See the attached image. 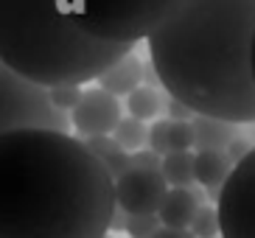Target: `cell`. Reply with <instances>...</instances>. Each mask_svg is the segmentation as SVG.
<instances>
[{"mask_svg":"<svg viewBox=\"0 0 255 238\" xmlns=\"http://www.w3.org/2000/svg\"><path fill=\"white\" fill-rule=\"evenodd\" d=\"M115 179L62 129L0 134V238H107Z\"/></svg>","mask_w":255,"mask_h":238,"instance_id":"cell-1","label":"cell"},{"mask_svg":"<svg viewBox=\"0 0 255 238\" xmlns=\"http://www.w3.org/2000/svg\"><path fill=\"white\" fill-rule=\"evenodd\" d=\"M255 0H180L151 31L160 87L199 115L255 123Z\"/></svg>","mask_w":255,"mask_h":238,"instance_id":"cell-2","label":"cell"},{"mask_svg":"<svg viewBox=\"0 0 255 238\" xmlns=\"http://www.w3.org/2000/svg\"><path fill=\"white\" fill-rule=\"evenodd\" d=\"M129 51L84 34L65 0H0V59L42 87L87 84Z\"/></svg>","mask_w":255,"mask_h":238,"instance_id":"cell-3","label":"cell"},{"mask_svg":"<svg viewBox=\"0 0 255 238\" xmlns=\"http://www.w3.org/2000/svg\"><path fill=\"white\" fill-rule=\"evenodd\" d=\"M180 0H65L70 20L96 39L135 45L171 17Z\"/></svg>","mask_w":255,"mask_h":238,"instance_id":"cell-4","label":"cell"},{"mask_svg":"<svg viewBox=\"0 0 255 238\" xmlns=\"http://www.w3.org/2000/svg\"><path fill=\"white\" fill-rule=\"evenodd\" d=\"M25 126H45L68 132L70 112L53 107L48 87L31 82L0 59V134Z\"/></svg>","mask_w":255,"mask_h":238,"instance_id":"cell-5","label":"cell"},{"mask_svg":"<svg viewBox=\"0 0 255 238\" xmlns=\"http://www.w3.org/2000/svg\"><path fill=\"white\" fill-rule=\"evenodd\" d=\"M216 205L219 236L255 238V146L233 165Z\"/></svg>","mask_w":255,"mask_h":238,"instance_id":"cell-6","label":"cell"},{"mask_svg":"<svg viewBox=\"0 0 255 238\" xmlns=\"http://www.w3.org/2000/svg\"><path fill=\"white\" fill-rule=\"evenodd\" d=\"M168 194L160 168H129L115 179V205L127 213H157Z\"/></svg>","mask_w":255,"mask_h":238,"instance_id":"cell-7","label":"cell"},{"mask_svg":"<svg viewBox=\"0 0 255 238\" xmlns=\"http://www.w3.org/2000/svg\"><path fill=\"white\" fill-rule=\"evenodd\" d=\"M118 120H121V101L118 96L107 93L104 87L84 90L79 104L70 110V123L82 137H87V134H113Z\"/></svg>","mask_w":255,"mask_h":238,"instance_id":"cell-8","label":"cell"},{"mask_svg":"<svg viewBox=\"0 0 255 238\" xmlns=\"http://www.w3.org/2000/svg\"><path fill=\"white\" fill-rule=\"evenodd\" d=\"M233 160L222 149H199L194 154V179L208 191L210 202H219L222 185L233 171Z\"/></svg>","mask_w":255,"mask_h":238,"instance_id":"cell-9","label":"cell"},{"mask_svg":"<svg viewBox=\"0 0 255 238\" xmlns=\"http://www.w3.org/2000/svg\"><path fill=\"white\" fill-rule=\"evenodd\" d=\"M202 205V194L191 185H171L160 205L157 216L163 227H188L194 222V213Z\"/></svg>","mask_w":255,"mask_h":238,"instance_id":"cell-10","label":"cell"},{"mask_svg":"<svg viewBox=\"0 0 255 238\" xmlns=\"http://www.w3.org/2000/svg\"><path fill=\"white\" fill-rule=\"evenodd\" d=\"M96 82H98V87H104L113 96H129L143 82V62L129 51L121 59H115L107 70H101V76Z\"/></svg>","mask_w":255,"mask_h":238,"instance_id":"cell-11","label":"cell"},{"mask_svg":"<svg viewBox=\"0 0 255 238\" xmlns=\"http://www.w3.org/2000/svg\"><path fill=\"white\" fill-rule=\"evenodd\" d=\"M191 126H194V146L199 149H222L225 151L230 146V140L236 137V123L225 118H213V115H199L196 112L191 118Z\"/></svg>","mask_w":255,"mask_h":238,"instance_id":"cell-12","label":"cell"},{"mask_svg":"<svg viewBox=\"0 0 255 238\" xmlns=\"http://www.w3.org/2000/svg\"><path fill=\"white\" fill-rule=\"evenodd\" d=\"M160 171H163L165 182L168 185H194V154L191 149L185 151H168L163 154V165H160Z\"/></svg>","mask_w":255,"mask_h":238,"instance_id":"cell-13","label":"cell"},{"mask_svg":"<svg viewBox=\"0 0 255 238\" xmlns=\"http://www.w3.org/2000/svg\"><path fill=\"white\" fill-rule=\"evenodd\" d=\"M163 107H165L163 104V96L157 93V87H149V84H140V87H135L127 96L129 115H135V118H140V120L154 118Z\"/></svg>","mask_w":255,"mask_h":238,"instance_id":"cell-14","label":"cell"},{"mask_svg":"<svg viewBox=\"0 0 255 238\" xmlns=\"http://www.w3.org/2000/svg\"><path fill=\"white\" fill-rule=\"evenodd\" d=\"M113 137L124 146L127 151H135V149H143L149 143V129L140 118L129 115V118H121L113 129Z\"/></svg>","mask_w":255,"mask_h":238,"instance_id":"cell-15","label":"cell"},{"mask_svg":"<svg viewBox=\"0 0 255 238\" xmlns=\"http://www.w3.org/2000/svg\"><path fill=\"white\" fill-rule=\"evenodd\" d=\"M188 230L194 233L196 238H216L219 236V213H216V208L199 205V210L194 213V222L188 224Z\"/></svg>","mask_w":255,"mask_h":238,"instance_id":"cell-16","label":"cell"},{"mask_svg":"<svg viewBox=\"0 0 255 238\" xmlns=\"http://www.w3.org/2000/svg\"><path fill=\"white\" fill-rule=\"evenodd\" d=\"M160 227H163V222H160L157 213H129L127 222L129 238H151Z\"/></svg>","mask_w":255,"mask_h":238,"instance_id":"cell-17","label":"cell"},{"mask_svg":"<svg viewBox=\"0 0 255 238\" xmlns=\"http://www.w3.org/2000/svg\"><path fill=\"white\" fill-rule=\"evenodd\" d=\"M82 84H53L48 87V96H51L53 107L62 112H70L76 104H79V98H82Z\"/></svg>","mask_w":255,"mask_h":238,"instance_id":"cell-18","label":"cell"},{"mask_svg":"<svg viewBox=\"0 0 255 238\" xmlns=\"http://www.w3.org/2000/svg\"><path fill=\"white\" fill-rule=\"evenodd\" d=\"M149 149H154L157 154H168L171 151V118L154 120L149 129Z\"/></svg>","mask_w":255,"mask_h":238,"instance_id":"cell-19","label":"cell"},{"mask_svg":"<svg viewBox=\"0 0 255 238\" xmlns=\"http://www.w3.org/2000/svg\"><path fill=\"white\" fill-rule=\"evenodd\" d=\"M194 149V126L191 120H171V151Z\"/></svg>","mask_w":255,"mask_h":238,"instance_id":"cell-20","label":"cell"},{"mask_svg":"<svg viewBox=\"0 0 255 238\" xmlns=\"http://www.w3.org/2000/svg\"><path fill=\"white\" fill-rule=\"evenodd\" d=\"M132 168H160L163 165V154H157L154 149H135L129 154Z\"/></svg>","mask_w":255,"mask_h":238,"instance_id":"cell-21","label":"cell"},{"mask_svg":"<svg viewBox=\"0 0 255 238\" xmlns=\"http://www.w3.org/2000/svg\"><path fill=\"white\" fill-rule=\"evenodd\" d=\"M165 112H168V118L171 120H191L196 115L191 107L182 104L180 98H174V96H168V101H165Z\"/></svg>","mask_w":255,"mask_h":238,"instance_id":"cell-22","label":"cell"},{"mask_svg":"<svg viewBox=\"0 0 255 238\" xmlns=\"http://www.w3.org/2000/svg\"><path fill=\"white\" fill-rule=\"evenodd\" d=\"M250 149H253V146H250V143L244 140V137H239V134H236V137L230 140V146H227L225 151H227V157H230L233 163H239V160H241L244 154H247Z\"/></svg>","mask_w":255,"mask_h":238,"instance_id":"cell-23","label":"cell"},{"mask_svg":"<svg viewBox=\"0 0 255 238\" xmlns=\"http://www.w3.org/2000/svg\"><path fill=\"white\" fill-rule=\"evenodd\" d=\"M151 238H196L188 227H160Z\"/></svg>","mask_w":255,"mask_h":238,"instance_id":"cell-24","label":"cell"},{"mask_svg":"<svg viewBox=\"0 0 255 238\" xmlns=\"http://www.w3.org/2000/svg\"><path fill=\"white\" fill-rule=\"evenodd\" d=\"M127 222H129V213L124 208H118L115 205V210H113V219H110V230H115V233H127Z\"/></svg>","mask_w":255,"mask_h":238,"instance_id":"cell-25","label":"cell"},{"mask_svg":"<svg viewBox=\"0 0 255 238\" xmlns=\"http://www.w3.org/2000/svg\"><path fill=\"white\" fill-rule=\"evenodd\" d=\"M143 82L149 84V87H157L160 79H157V70H154V65H151V59L143 65Z\"/></svg>","mask_w":255,"mask_h":238,"instance_id":"cell-26","label":"cell"},{"mask_svg":"<svg viewBox=\"0 0 255 238\" xmlns=\"http://www.w3.org/2000/svg\"><path fill=\"white\" fill-rule=\"evenodd\" d=\"M253 76H255V37H253Z\"/></svg>","mask_w":255,"mask_h":238,"instance_id":"cell-27","label":"cell"}]
</instances>
